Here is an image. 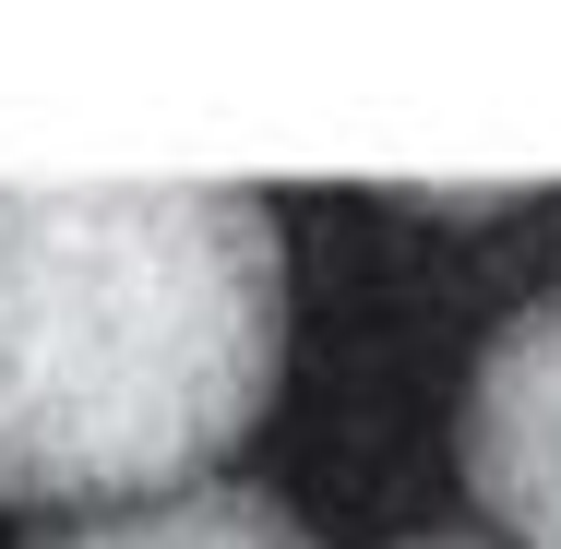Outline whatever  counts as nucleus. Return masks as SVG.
Here are the masks:
<instances>
[{
  "mask_svg": "<svg viewBox=\"0 0 561 549\" xmlns=\"http://www.w3.org/2000/svg\"><path fill=\"white\" fill-rule=\"evenodd\" d=\"M394 549H490V538H454V526H419V538H394Z\"/></svg>",
  "mask_w": 561,
  "mask_h": 549,
  "instance_id": "20e7f679",
  "label": "nucleus"
},
{
  "mask_svg": "<svg viewBox=\"0 0 561 549\" xmlns=\"http://www.w3.org/2000/svg\"><path fill=\"white\" fill-rule=\"evenodd\" d=\"M454 478L478 490L490 538L561 549V287L478 346L454 407Z\"/></svg>",
  "mask_w": 561,
  "mask_h": 549,
  "instance_id": "f03ea898",
  "label": "nucleus"
},
{
  "mask_svg": "<svg viewBox=\"0 0 561 549\" xmlns=\"http://www.w3.org/2000/svg\"><path fill=\"white\" fill-rule=\"evenodd\" d=\"M24 549H323V538L251 478H192V490H156V502H119V514H60Z\"/></svg>",
  "mask_w": 561,
  "mask_h": 549,
  "instance_id": "7ed1b4c3",
  "label": "nucleus"
},
{
  "mask_svg": "<svg viewBox=\"0 0 561 549\" xmlns=\"http://www.w3.org/2000/svg\"><path fill=\"white\" fill-rule=\"evenodd\" d=\"M287 382V227L227 180L0 192V502L216 478Z\"/></svg>",
  "mask_w": 561,
  "mask_h": 549,
  "instance_id": "f257e3e1",
  "label": "nucleus"
}]
</instances>
